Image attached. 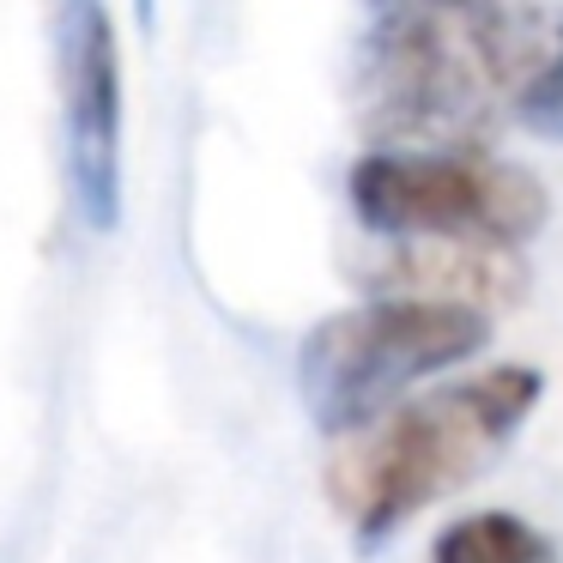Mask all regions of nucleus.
Masks as SVG:
<instances>
[{
  "mask_svg": "<svg viewBox=\"0 0 563 563\" xmlns=\"http://www.w3.org/2000/svg\"><path fill=\"white\" fill-rule=\"evenodd\" d=\"M533 406L539 369L527 364H497L485 376L424 394V400H400L376 424L345 437V449L328 466V490L357 533L382 539L406 515L473 485Z\"/></svg>",
  "mask_w": 563,
  "mask_h": 563,
  "instance_id": "obj_1",
  "label": "nucleus"
},
{
  "mask_svg": "<svg viewBox=\"0 0 563 563\" xmlns=\"http://www.w3.org/2000/svg\"><path fill=\"white\" fill-rule=\"evenodd\" d=\"M490 340V309L442 303V297H400L382 291L328 316L297 352V388L321 430L352 437L400 406L406 388L424 376L466 364Z\"/></svg>",
  "mask_w": 563,
  "mask_h": 563,
  "instance_id": "obj_2",
  "label": "nucleus"
},
{
  "mask_svg": "<svg viewBox=\"0 0 563 563\" xmlns=\"http://www.w3.org/2000/svg\"><path fill=\"white\" fill-rule=\"evenodd\" d=\"M352 212L382 236H485L527 243L545 224L551 195L527 164L461 146L364 152L345 176Z\"/></svg>",
  "mask_w": 563,
  "mask_h": 563,
  "instance_id": "obj_3",
  "label": "nucleus"
},
{
  "mask_svg": "<svg viewBox=\"0 0 563 563\" xmlns=\"http://www.w3.org/2000/svg\"><path fill=\"white\" fill-rule=\"evenodd\" d=\"M62 110L67 176L91 231L122 224V49L103 0H62Z\"/></svg>",
  "mask_w": 563,
  "mask_h": 563,
  "instance_id": "obj_4",
  "label": "nucleus"
},
{
  "mask_svg": "<svg viewBox=\"0 0 563 563\" xmlns=\"http://www.w3.org/2000/svg\"><path fill=\"white\" fill-rule=\"evenodd\" d=\"M454 43H461V62L485 103L533 115L545 98L563 91V13L558 7L497 0V7H478V13L461 19Z\"/></svg>",
  "mask_w": 563,
  "mask_h": 563,
  "instance_id": "obj_5",
  "label": "nucleus"
},
{
  "mask_svg": "<svg viewBox=\"0 0 563 563\" xmlns=\"http://www.w3.org/2000/svg\"><path fill=\"white\" fill-rule=\"evenodd\" d=\"M376 285L400 297L503 309L521 297V261L509 243H485V236H394Z\"/></svg>",
  "mask_w": 563,
  "mask_h": 563,
  "instance_id": "obj_6",
  "label": "nucleus"
},
{
  "mask_svg": "<svg viewBox=\"0 0 563 563\" xmlns=\"http://www.w3.org/2000/svg\"><path fill=\"white\" fill-rule=\"evenodd\" d=\"M430 563H558V558H551V545L521 521V515L490 509V515L454 521L449 533L437 539Z\"/></svg>",
  "mask_w": 563,
  "mask_h": 563,
  "instance_id": "obj_7",
  "label": "nucleus"
},
{
  "mask_svg": "<svg viewBox=\"0 0 563 563\" xmlns=\"http://www.w3.org/2000/svg\"><path fill=\"white\" fill-rule=\"evenodd\" d=\"M521 122L533 128V134H551V140H563V91H558V98H545L533 115H521Z\"/></svg>",
  "mask_w": 563,
  "mask_h": 563,
  "instance_id": "obj_8",
  "label": "nucleus"
},
{
  "mask_svg": "<svg viewBox=\"0 0 563 563\" xmlns=\"http://www.w3.org/2000/svg\"><path fill=\"white\" fill-rule=\"evenodd\" d=\"M430 13H478V7H497V0H424Z\"/></svg>",
  "mask_w": 563,
  "mask_h": 563,
  "instance_id": "obj_9",
  "label": "nucleus"
},
{
  "mask_svg": "<svg viewBox=\"0 0 563 563\" xmlns=\"http://www.w3.org/2000/svg\"><path fill=\"white\" fill-rule=\"evenodd\" d=\"M140 13H152V0H140Z\"/></svg>",
  "mask_w": 563,
  "mask_h": 563,
  "instance_id": "obj_10",
  "label": "nucleus"
}]
</instances>
